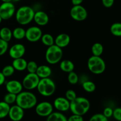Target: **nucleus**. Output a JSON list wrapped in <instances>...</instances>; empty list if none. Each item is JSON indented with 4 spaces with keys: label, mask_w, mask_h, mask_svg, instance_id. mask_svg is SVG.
I'll use <instances>...</instances> for the list:
<instances>
[{
    "label": "nucleus",
    "mask_w": 121,
    "mask_h": 121,
    "mask_svg": "<svg viewBox=\"0 0 121 121\" xmlns=\"http://www.w3.org/2000/svg\"><path fill=\"white\" fill-rule=\"evenodd\" d=\"M16 104L21 108L30 109L36 106L37 99L34 93L28 91L21 92L17 95Z\"/></svg>",
    "instance_id": "1"
},
{
    "label": "nucleus",
    "mask_w": 121,
    "mask_h": 121,
    "mask_svg": "<svg viewBox=\"0 0 121 121\" xmlns=\"http://www.w3.org/2000/svg\"><path fill=\"white\" fill-rule=\"evenodd\" d=\"M90 107V102L83 97H76L70 102V109L73 114L84 115L88 112Z\"/></svg>",
    "instance_id": "2"
},
{
    "label": "nucleus",
    "mask_w": 121,
    "mask_h": 121,
    "mask_svg": "<svg viewBox=\"0 0 121 121\" xmlns=\"http://www.w3.org/2000/svg\"><path fill=\"white\" fill-rule=\"evenodd\" d=\"M34 9L29 6L20 7L15 13V19L21 25H27L30 23L34 18Z\"/></svg>",
    "instance_id": "3"
},
{
    "label": "nucleus",
    "mask_w": 121,
    "mask_h": 121,
    "mask_svg": "<svg viewBox=\"0 0 121 121\" xmlns=\"http://www.w3.org/2000/svg\"><path fill=\"white\" fill-rule=\"evenodd\" d=\"M38 92L44 96H50L56 91V85L49 78L40 79L37 86Z\"/></svg>",
    "instance_id": "4"
},
{
    "label": "nucleus",
    "mask_w": 121,
    "mask_h": 121,
    "mask_svg": "<svg viewBox=\"0 0 121 121\" xmlns=\"http://www.w3.org/2000/svg\"><path fill=\"white\" fill-rule=\"evenodd\" d=\"M87 67L92 73L99 74L104 73L105 70L106 64L100 56L93 55L87 61Z\"/></svg>",
    "instance_id": "5"
},
{
    "label": "nucleus",
    "mask_w": 121,
    "mask_h": 121,
    "mask_svg": "<svg viewBox=\"0 0 121 121\" xmlns=\"http://www.w3.org/2000/svg\"><path fill=\"white\" fill-rule=\"evenodd\" d=\"M63 57L61 48L54 44L49 46L46 52V61L51 65H54L60 61Z\"/></svg>",
    "instance_id": "6"
},
{
    "label": "nucleus",
    "mask_w": 121,
    "mask_h": 121,
    "mask_svg": "<svg viewBox=\"0 0 121 121\" xmlns=\"http://www.w3.org/2000/svg\"><path fill=\"white\" fill-rule=\"evenodd\" d=\"M40 78L35 73H29L22 80V85L24 88L27 90H33L37 88Z\"/></svg>",
    "instance_id": "7"
},
{
    "label": "nucleus",
    "mask_w": 121,
    "mask_h": 121,
    "mask_svg": "<svg viewBox=\"0 0 121 121\" xmlns=\"http://www.w3.org/2000/svg\"><path fill=\"white\" fill-rule=\"evenodd\" d=\"M15 13V8L12 2H3L0 5V15L2 20L11 18Z\"/></svg>",
    "instance_id": "8"
},
{
    "label": "nucleus",
    "mask_w": 121,
    "mask_h": 121,
    "mask_svg": "<svg viewBox=\"0 0 121 121\" xmlns=\"http://www.w3.org/2000/svg\"><path fill=\"white\" fill-rule=\"evenodd\" d=\"M71 17L76 21H83L87 17V10L81 5H73L70 10Z\"/></svg>",
    "instance_id": "9"
},
{
    "label": "nucleus",
    "mask_w": 121,
    "mask_h": 121,
    "mask_svg": "<svg viewBox=\"0 0 121 121\" xmlns=\"http://www.w3.org/2000/svg\"><path fill=\"white\" fill-rule=\"evenodd\" d=\"M43 32L41 28L36 26H33L26 30V37L30 42H37L41 39Z\"/></svg>",
    "instance_id": "10"
},
{
    "label": "nucleus",
    "mask_w": 121,
    "mask_h": 121,
    "mask_svg": "<svg viewBox=\"0 0 121 121\" xmlns=\"http://www.w3.org/2000/svg\"><path fill=\"white\" fill-rule=\"evenodd\" d=\"M53 111V105L48 102H42L37 104L35 107V112L40 117H47Z\"/></svg>",
    "instance_id": "11"
},
{
    "label": "nucleus",
    "mask_w": 121,
    "mask_h": 121,
    "mask_svg": "<svg viewBox=\"0 0 121 121\" xmlns=\"http://www.w3.org/2000/svg\"><path fill=\"white\" fill-rule=\"evenodd\" d=\"M26 53V47L20 43L15 44L11 47L9 50V56L13 59L22 57Z\"/></svg>",
    "instance_id": "12"
},
{
    "label": "nucleus",
    "mask_w": 121,
    "mask_h": 121,
    "mask_svg": "<svg viewBox=\"0 0 121 121\" xmlns=\"http://www.w3.org/2000/svg\"><path fill=\"white\" fill-rule=\"evenodd\" d=\"M24 115V109L18 105H14L10 107L8 117L13 121H20L23 118Z\"/></svg>",
    "instance_id": "13"
},
{
    "label": "nucleus",
    "mask_w": 121,
    "mask_h": 121,
    "mask_svg": "<svg viewBox=\"0 0 121 121\" xmlns=\"http://www.w3.org/2000/svg\"><path fill=\"white\" fill-rule=\"evenodd\" d=\"M22 85L18 80H9L6 83L5 88L8 93L18 95L22 91Z\"/></svg>",
    "instance_id": "14"
},
{
    "label": "nucleus",
    "mask_w": 121,
    "mask_h": 121,
    "mask_svg": "<svg viewBox=\"0 0 121 121\" xmlns=\"http://www.w3.org/2000/svg\"><path fill=\"white\" fill-rule=\"evenodd\" d=\"M54 107L61 112H65L70 109V101L66 98L59 97L54 101Z\"/></svg>",
    "instance_id": "15"
},
{
    "label": "nucleus",
    "mask_w": 121,
    "mask_h": 121,
    "mask_svg": "<svg viewBox=\"0 0 121 121\" xmlns=\"http://www.w3.org/2000/svg\"><path fill=\"white\" fill-rule=\"evenodd\" d=\"M33 20L39 26H43L48 24L49 21V17L45 12L39 11L34 13Z\"/></svg>",
    "instance_id": "16"
},
{
    "label": "nucleus",
    "mask_w": 121,
    "mask_h": 121,
    "mask_svg": "<svg viewBox=\"0 0 121 121\" xmlns=\"http://www.w3.org/2000/svg\"><path fill=\"white\" fill-rule=\"evenodd\" d=\"M70 42V36L65 33L59 34L54 40V44L60 48H64L69 44Z\"/></svg>",
    "instance_id": "17"
},
{
    "label": "nucleus",
    "mask_w": 121,
    "mask_h": 121,
    "mask_svg": "<svg viewBox=\"0 0 121 121\" xmlns=\"http://www.w3.org/2000/svg\"><path fill=\"white\" fill-rule=\"evenodd\" d=\"M52 71L50 67L46 65H41V66H38V68L35 72L38 76L41 79L49 78L52 74Z\"/></svg>",
    "instance_id": "18"
},
{
    "label": "nucleus",
    "mask_w": 121,
    "mask_h": 121,
    "mask_svg": "<svg viewBox=\"0 0 121 121\" xmlns=\"http://www.w3.org/2000/svg\"><path fill=\"white\" fill-rule=\"evenodd\" d=\"M12 66L14 69L18 71H24L26 69L27 66V62L22 57L14 59L12 63Z\"/></svg>",
    "instance_id": "19"
},
{
    "label": "nucleus",
    "mask_w": 121,
    "mask_h": 121,
    "mask_svg": "<svg viewBox=\"0 0 121 121\" xmlns=\"http://www.w3.org/2000/svg\"><path fill=\"white\" fill-rule=\"evenodd\" d=\"M60 69L66 73L73 71L74 69V65L72 61L69 60H64L60 62Z\"/></svg>",
    "instance_id": "20"
},
{
    "label": "nucleus",
    "mask_w": 121,
    "mask_h": 121,
    "mask_svg": "<svg viewBox=\"0 0 121 121\" xmlns=\"http://www.w3.org/2000/svg\"><path fill=\"white\" fill-rule=\"evenodd\" d=\"M13 37V31L8 27H3L0 30V38L9 42Z\"/></svg>",
    "instance_id": "21"
},
{
    "label": "nucleus",
    "mask_w": 121,
    "mask_h": 121,
    "mask_svg": "<svg viewBox=\"0 0 121 121\" xmlns=\"http://www.w3.org/2000/svg\"><path fill=\"white\" fill-rule=\"evenodd\" d=\"M47 121H67V119L60 112H52L47 117Z\"/></svg>",
    "instance_id": "22"
},
{
    "label": "nucleus",
    "mask_w": 121,
    "mask_h": 121,
    "mask_svg": "<svg viewBox=\"0 0 121 121\" xmlns=\"http://www.w3.org/2000/svg\"><path fill=\"white\" fill-rule=\"evenodd\" d=\"M10 106L5 102H0V119H3L8 115Z\"/></svg>",
    "instance_id": "23"
},
{
    "label": "nucleus",
    "mask_w": 121,
    "mask_h": 121,
    "mask_svg": "<svg viewBox=\"0 0 121 121\" xmlns=\"http://www.w3.org/2000/svg\"><path fill=\"white\" fill-rule=\"evenodd\" d=\"M41 40L43 44L45 46L49 47L54 44V39L53 37L50 34H43L41 36Z\"/></svg>",
    "instance_id": "24"
},
{
    "label": "nucleus",
    "mask_w": 121,
    "mask_h": 121,
    "mask_svg": "<svg viewBox=\"0 0 121 121\" xmlns=\"http://www.w3.org/2000/svg\"><path fill=\"white\" fill-rule=\"evenodd\" d=\"M13 37L17 40H21L26 37V30L21 27H17L13 30Z\"/></svg>",
    "instance_id": "25"
},
{
    "label": "nucleus",
    "mask_w": 121,
    "mask_h": 121,
    "mask_svg": "<svg viewBox=\"0 0 121 121\" xmlns=\"http://www.w3.org/2000/svg\"><path fill=\"white\" fill-rule=\"evenodd\" d=\"M92 53L94 56H100L104 52V47L99 43H96L92 46Z\"/></svg>",
    "instance_id": "26"
},
{
    "label": "nucleus",
    "mask_w": 121,
    "mask_h": 121,
    "mask_svg": "<svg viewBox=\"0 0 121 121\" xmlns=\"http://www.w3.org/2000/svg\"><path fill=\"white\" fill-rule=\"evenodd\" d=\"M111 33L117 37H121V23L115 22L111 26L110 28Z\"/></svg>",
    "instance_id": "27"
},
{
    "label": "nucleus",
    "mask_w": 121,
    "mask_h": 121,
    "mask_svg": "<svg viewBox=\"0 0 121 121\" xmlns=\"http://www.w3.org/2000/svg\"><path fill=\"white\" fill-rule=\"evenodd\" d=\"M82 87L86 92L91 93L93 92L96 89V85L92 81H85L82 83Z\"/></svg>",
    "instance_id": "28"
},
{
    "label": "nucleus",
    "mask_w": 121,
    "mask_h": 121,
    "mask_svg": "<svg viewBox=\"0 0 121 121\" xmlns=\"http://www.w3.org/2000/svg\"><path fill=\"white\" fill-rule=\"evenodd\" d=\"M16 99L17 95L11 93H8L4 97V101L9 105H11L16 102Z\"/></svg>",
    "instance_id": "29"
},
{
    "label": "nucleus",
    "mask_w": 121,
    "mask_h": 121,
    "mask_svg": "<svg viewBox=\"0 0 121 121\" xmlns=\"http://www.w3.org/2000/svg\"><path fill=\"white\" fill-rule=\"evenodd\" d=\"M69 82L72 85H76L79 82V76L76 73L72 71L69 73L68 77H67Z\"/></svg>",
    "instance_id": "30"
},
{
    "label": "nucleus",
    "mask_w": 121,
    "mask_h": 121,
    "mask_svg": "<svg viewBox=\"0 0 121 121\" xmlns=\"http://www.w3.org/2000/svg\"><path fill=\"white\" fill-rule=\"evenodd\" d=\"M14 72H15V69L14 67L12 65H8V66H5L2 69L1 72L5 76V77H9L14 74Z\"/></svg>",
    "instance_id": "31"
},
{
    "label": "nucleus",
    "mask_w": 121,
    "mask_h": 121,
    "mask_svg": "<svg viewBox=\"0 0 121 121\" xmlns=\"http://www.w3.org/2000/svg\"><path fill=\"white\" fill-rule=\"evenodd\" d=\"M8 48V42L4 41L0 38V56L4 55Z\"/></svg>",
    "instance_id": "32"
},
{
    "label": "nucleus",
    "mask_w": 121,
    "mask_h": 121,
    "mask_svg": "<svg viewBox=\"0 0 121 121\" xmlns=\"http://www.w3.org/2000/svg\"><path fill=\"white\" fill-rule=\"evenodd\" d=\"M38 68V65L36 62L34 61H30L27 63V66L26 69L29 73H35Z\"/></svg>",
    "instance_id": "33"
},
{
    "label": "nucleus",
    "mask_w": 121,
    "mask_h": 121,
    "mask_svg": "<svg viewBox=\"0 0 121 121\" xmlns=\"http://www.w3.org/2000/svg\"><path fill=\"white\" fill-rule=\"evenodd\" d=\"M108 118L105 117L104 114L102 113H97L92 116L90 118V121H107Z\"/></svg>",
    "instance_id": "34"
},
{
    "label": "nucleus",
    "mask_w": 121,
    "mask_h": 121,
    "mask_svg": "<svg viewBox=\"0 0 121 121\" xmlns=\"http://www.w3.org/2000/svg\"><path fill=\"white\" fill-rule=\"evenodd\" d=\"M76 97V93L73 90H68L66 92V98L67 100H69L70 102L74 100V99H75Z\"/></svg>",
    "instance_id": "35"
},
{
    "label": "nucleus",
    "mask_w": 121,
    "mask_h": 121,
    "mask_svg": "<svg viewBox=\"0 0 121 121\" xmlns=\"http://www.w3.org/2000/svg\"><path fill=\"white\" fill-rule=\"evenodd\" d=\"M113 118L118 121H121V108H118L113 111Z\"/></svg>",
    "instance_id": "36"
},
{
    "label": "nucleus",
    "mask_w": 121,
    "mask_h": 121,
    "mask_svg": "<svg viewBox=\"0 0 121 121\" xmlns=\"http://www.w3.org/2000/svg\"><path fill=\"white\" fill-rule=\"evenodd\" d=\"M69 121H83V118L82 115L77 114H73L72 116L69 117V119H67Z\"/></svg>",
    "instance_id": "37"
},
{
    "label": "nucleus",
    "mask_w": 121,
    "mask_h": 121,
    "mask_svg": "<svg viewBox=\"0 0 121 121\" xmlns=\"http://www.w3.org/2000/svg\"><path fill=\"white\" fill-rule=\"evenodd\" d=\"M113 111L111 108L107 107L104 109V112H103V114L105 115V117L108 119L109 118H111V117H112V115H113Z\"/></svg>",
    "instance_id": "38"
},
{
    "label": "nucleus",
    "mask_w": 121,
    "mask_h": 121,
    "mask_svg": "<svg viewBox=\"0 0 121 121\" xmlns=\"http://www.w3.org/2000/svg\"><path fill=\"white\" fill-rule=\"evenodd\" d=\"M115 0H102V4L106 8H110L114 4Z\"/></svg>",
    "instance_id": "39"
},
{
    "label": "nucleus",
    "mask_w": 121,
    "mask_h": 121,
    "mask_svg": "<svg viewBox=\"0 0 121 121\" xmlns=\"http://www.w3.org/2000/svg\"><path fill=\"white\" fill-rule=\"evenodd\" d=\"M5 80V77L2 74V72H0V86L3 85Z\"/></svg>",
    "instance_id": "40"
},
{
    "label": "nucleus",
    "mask_w": 121,
    "mask_h": 121,
    "mask_svg": "<svg viewBox=\"0 0 121 121\" xmlns=\"http://www.w3.org/2000/svg\"><path fill=\"white\" fill-rule=\"evenodd\" d=\"M83 0H72V3L73 5H81Z\"/></svg>",
    "instance_id": "41"
},
{
    "label": "nucleus",
    "mask_w": 121,
    "mask_h": 121,
    "mask_svg": "<svg viewBox=\"0 0 121 121\" xmlns=\"http://www.w3.org/2000/svg\"><path fill=\"white\" fill-rule=\"evenodd\" d=\"M3 2H12L13 0H1Z\"/></svg>",
    "instance_id": "42"
},
{
    "label": "nucleus",
    "mask_w": 121,
    "mask_h": 121,
    "mask_svg": "<svg viewBox=\"0 0 121 121\" xmlns=\"http://www.w3.org/2000/svg\"><path fill=\"white\" fill-rule=\"evenodd\" d=\"M2 17H1V15H0V24L1 23V22H2Z\"/></svg>",
    "instance_id": "43"
},
{
    "label": "nucleus",
    "mask_w": 121,
    "mask_h": 121,
    "mask_svg": "<svg viewBox=\"0 0 121 121\" xmlns=\"http://www.w3.org/2000/svg\"><path fill=\"white\" fill-rule=\"evenodd\" d=\"M20 0H13V1H14V2H18Z\"/></svg>",
    "instance_id": "44"
}]
</instances>
